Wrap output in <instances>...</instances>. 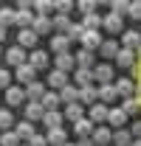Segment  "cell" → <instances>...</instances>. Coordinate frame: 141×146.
I'll list each match as a JSON object with an SVG mask.
<instances>
[{
	"instance_id": "6da1fadb",
	"label": "cell",
	"mask_w": 141,
	"mask_h": 146,
	"mask_svg": "<svg viewBox=\"0 0 141 146\" xmlns=\"http://www.w3.org/2000/svg\"><path fill=\"white\" fill-rule=\"evenodd\" d=\"M34 20H37V14L31 11V3H20L17 6V25L20 31H26V28H34Z\"/></svg>"
},
{
	"instance_id": "7a4b0ae2",
	"label": "cell",
	"mask_w": 141,
	"mask_h": 146,
	"mask_svg": "<svg viewBox=\"0 0 141 146\" xmlns=\"http://www.w3.org/2000/svg\"><path fill=\"white\" fill-rule=\"evenodd\" d=\"M9 65H14V70H17L20 65H26L28 62V56H26V48H20V45H11L9 51H6V56H3Z\"/></svg>"
},
{
	"instance_id": "3957f363",
	"label": "cell",
	"mask_w": 141,
	"mask_h": 146,
	"mask_svg": "<svg viewBox=\"0 0 141 146\" xmlns=\"http://www.w3.org/2000/svg\"><path fill=\"white\" fill-rule=\"evenodd\" d=\"M79 104L82 107H93L99 104V87L90 84V87H79Z\"/></svg>"
},
{
	"instance_id": "277c9868",
	"label": "cell",
	"mask_w": 141,
	"mask_h": 146,
	"mask_svg": "<svg viewBox=\"0 0 141 146\" xmlns=\"http://www.w3.org/2000/svg\"><path fill=\"white\" fill-rule=\"evenodd\" d=\"M26 98H28V96H26V90H23L20 84H11V87L6 90V104H9V107H20Z\"/></svg>"
},
{
	"instance_id": "5b68a950",
	"label": "cell",
	"mask_w": 141,
	"mask_h": 146,
	"mask_svg": "<svg viewBox=\"0 0 141 146\" xmlns=\"http://www.w3.org/2000/svg\"><path fill=\"white\" fill-rule=\"evenodd\" d=\"M102 28H105L107 34H119V31L124 28V17H119V14L110 11L107 17H102Z\"/></svg>"
},
{
	"instance_id": "8992f818",
	"label": "cell",
	"mask_w": 141,
	"mask_h": 146,
	"mask_svg": "<svg viewBox=\"0 0 141 146\" xmlns=\"http://www.w3.org/2000/svg\"><path fill=\"white\" fill-rule=\"evenodd\" d=\"M93 73H96V82H99V84H113V65H110V62L96 65Z\"/></svg>"
},
{
	"instance_id": "52a82bcc",
	"label": "cell",
	"mask_w": 141,
	"mask_h": 146,
	"mask_svg": "<svg viewBox=\"0 0 141 146\" xmlns=\"http://www.w3.org/2000/svg\"><path fill=\"white\" fill-rule=\"evenodd\" d=\"M119 51H122V45H119L116 39H105V42H102V48H99V54L105 56L107 62H116V56H119Z\"/></svg>"
},
{
	"instance_id": "ba28073f",
	"label": "cell",
	"mask_w": 141,
	"mask_h": 146,
	"mask_svg": "<svg viewBox=\"0 0 141 146\" xmlns=\"http://www.w3.org/2000/svg\"><path fill=\"white\" fill-rule=\"evenodd\" d=\"M42 118H45L42 101H28L26 104V121H42Z\"/></svg>"
},
{
	"instance_id": "9c48e42d",
	"label": "cell",
	"mask_w": 141,
	"mask_h": 146,
	"mask_svg": "<svg viewBox=\"0 0 141 146\" xmlns=\"http://www.w3.org/2000/svg\"><path fill=\"white\" fill-rule=\"evenodd\" d=\"M14 76H17V82H20V84H26V87H28L31 82H37V79H34V76H37V70L31 68V65H28V62H26V65H20L17 70H14Z\"/></svg>"
},
{
	"instance_id": "30bf717a",
	"label": "cell",
	"mask_w": 141,
	"mask_h": 146,
	"mask_svg": "<svg viewBox=\"0 0 141 146\" xmlns=\"http://www.w3.org/2000/svg\"><path fill=\"white\" fill-rule=\"evenodd\" d=\"M48 84H51L54 90H65V87L70 84V82H68V73H62V70L54 68V70L48 73Z\"/></svg>"
},
{
	"instance_id": "8fae6325",
	"label": "cell",
	"mask_w": 141,
	"mask_h": 146,
	"mask_svg": "<svg viewBox=\"0 0 141 146\" xmlns=\"http://www.w3.org/2000/svg\"><path fill=\"white\" fill-rule=\"evenodd\" d=\"M73 82H76V87H90V84L96 82V73H93V70H85V68H76Z\"/></svg>"
},
{
	"instance_id": "7c38bea8",
	"label": "cell",
	"mask_w": 141,
	"mask_h": 146,
	"mask_svg": "<svg viewBox=\"0 0 141 146\" xmlns=\"http://www.w3.org/2000/svg\"><path fill=\"white\" fill-rule=\"evenodd\" d=\"M102 34L99 31H85V36H82V48L85 51H96V48H102Z\"/></svg>"
},
{
	"instance_id": "4fadbf2b",
	"label": "cell",
	"mask_w": 141,
	"mask_h": 146,
	"mask_svg": "<svg viewBox=\"0 0 141 146\" xmlns=\"http://www.w3.org/2000/svg\"><path fill=\"white\" fill-rule=\"evenodd\" d=\"M116 90H119L122 98H133L136 90H138V84H136L133 79H119V82H116Z\"/></svg>"
},
{
	"instance_id": "5bb4252c",
	"label": "cell",
	"mask_w": 141,
	"mask_h": 146,
	"mask_svg": "<svg viewBox=\"0 0 141 146\" xmlns=\"http://www.w3.org/2000/svg\"><path fill=\"white\" fill-rule=\"evenodd\" d=\"M116 98H119L116 84H99V101H102V104H107V107H110Z\"/></svg>"
},
{
	"instance_id": "9a60e30c",
	"label": "cell",
	"mask_w": 141,
	"mask_h": 146,
	"mask_svg": "<svg viewBox=\"0 0 141 146\" xmlns=\"http://www.w3.org/2000/svg\"><path fill=\"white\" fill-rule=\"evenodd\" d=\"M59 101H62L65 107H70V104H79V87H76V84H68L65 90H59Z\"/></svg>"
},
{
	"instance_id": "2e32d148",
	"label": "cell",
	"mask_w": 141,
	"mask_h": 146,
	"mask_svg": "<svg viewBox=\"0 0 141 146\" xmlns=\"http://www.w3.org/2000/svg\"><path fill=\"white\" fill-rule=\"evenodd\" d=\"M124 121H127V112L122 107H110V115H107V124L113 129H124Z\"/></svg>"
},
{
	"instance_id": "e0dca14e",
	"label": "cell",
	"mask_w": 141,
	"mask_h": 146,
	"mask_svg": "<svg viewBox=\"0 0 141 146\" xmlns=\"http://www.w3.org/2000/svg\"><path fill=\"white\" fill-rule=\"evenodd\" d=\"M62 121H65V112H45V118H42V127L48 129H62Z\"/></svg>"
},
{
	"instance_id": "ac0fdd59",
	"label": "cell",
	"mask_w": 141,
	"mask_h": 146,
	"mask_svg": "<svg viewBox=\"0 0 141 146\" xmlns=\"http://www.w3.org/2000/svg\"><path fill=\"white\" fill-rule=\"evenodd\" d=\"M107 115H110V107L99 101V104H93V107H90V115H88V118L93 121V124H102V121H107Z\"/></svg>"
},
{
	"instance_id": "d6986e66",
	"label": "cell",
	"mask_w": 141,
	"mask_h": 146,
	"mask_svg": "<svg viewBox=\"0 0 141 146\" xmlns=\"http://www.w3.org/2000/svg\"><path fill=\"white\" fill-rule=\"evenodd\" d=\"M122 48L138 51V48H141V34H138V31H124V34H122Z\"/></svg>"
},
{
	"instance_id": "ffe728a7",
	"label": "cell",
	"mask_w": 141,
	"mask_h": 146,
	"mask_svg": "<svg viewBox=\"0 0 141 146\" xmlns=\"http://www.w3.org/2000/svg\"><path fill=\"white\" fill-rule=\"evenodd\" d=\"M116 62H119L122 68H136V65H138L136 51H130V48H122V51H119V56H116Z\"/></svg>"
},
{
	"instance_id": "44dd1931",
	"label": "cell",
	"mask_w": 141,
	"mask_h": 146,
	"mask_svg": "<svg viewBox=\"0 0 141 146\" xmlns=\"http://www.w3.org/2000/svg\"><path fill=\"white\" fill-rule=\"evenodd\" d=\"M54 65H56V70L70 73V70H73V65H76V56H70V54H59L56 59H54Z\"/></svg>"
},
{
	"instance_id": "7402d4cb",
	"label": "cell",
	"mask_w": 141,
	"mask_h": 146,
	"mask_svg": "<svg viewBox=\"0 0 141 146\" xmlns=\"http://www.w3.org/2000/svg\"><path fill=\"white\" fill-rule=\"evenodd\" d=\"M73 132H76L79 138H88V135L96 132V124H93L90 118H82V121H76V124H73Z\"/></svg>"
},
{
	"instance_id": "603a6c76",
	"label": "cell",
	"mask_w": 141,
	"mask_h": 146,
	"mask_svg": "<svg viewBox=\"0 0 141 146\" xmlns=\"http://www.w3.org/2000/svg\"><path fill=\"white\" fill-rule=\"evenodd\" d=\"M110 141H113V129L96 127V132H93V143H96V146H110Z\"/></svg>"
},
{
	"instance_id": "cb8c5ba5",
	"label": "cell",
	"mask_w": 141,
	"mask_h": 146,
	"mask_svg": "<svg viewBox=\"0 0 141 146\" xmlns=\"http://www.w3.org/2000/svg\"><path fill=\"white\" fill-rule=\"evenodd\" d=\"M28 65H31L34 70H45V68H48V54H45V51H34V54L28 56Z\"/></svg>"
},
{
	"instance_id": "d4e9b609",
	"label": "cell",
	"mask_w": 141,
	"mask_h": 146,
	"mask_svg": "<svg viewBox=\"0 0 141 146\" xmlns=\"http://www.w3.org/2000/svg\"><path fill=\"white\" fill-rule=\"evenodd\" d=\"M14 132H17V138H20V141H31V138L37 135V132H34V124H31V121H20L17 127H14Z\"/></svg>"
},
{
	"instance_id": "484cf974",
	"label": "cell",
	"mask_w": 141,
	"mask_h": 146,
	"mask_svg": "<svg viewBox=\"0 0 141 146\" xmlns=\"http://www.w3.org/2000/svg\"><path fill=\"white\" fill-rule=\"evenodd\" d=\"M17 39H20V42H17L20 48H34L40 36L34 34V28H26V31H20V34H17Z\"/></svg>"
},
{
	"instance_id": "4316f807",
	"label": "cell",
	"mask_w": 141,
	"mask_h": 146,
	"mask_svg": "<svg viewBox=\"0 0 141 146\" xmlns=\"http://www.w3.org/2000/svg\"><path fill=\"white\" fill-rule=\"evenodd\" d=\"M45 93H48V90H45V84H40V82H31V84L26 87V96H28L31 101H42Z\"/></svg>"
},
{
	"instance_id": "83f0119b",
	"label": "cell",
	"mask_w": 141,
	"mask_h": 146,
	"mask_svg": "<svg viewBox=\"0 0 141 146\" xmlns=\"http://www.w3.org/2000/svg\"><path fill=\"white\" fill-rule=\"evenodd\" d=\"M51 48H54V54H56V56H59V54H68V48H70V39H68L65 34H56V36L51 39Z\"/></svg>"
},
{
	"instance_id": "f1b7e54d",
	"label": "cell",
	"mask_w": 141,
	"mask_h": 146,
	"mask_svg": "<svg viewBox=\"0 0 141 146\" xmlns=\"http://www.w3.org/2000/svg\"><path fill=\"white\" fill-rule=\"evenodd\" d=\"M42 107H45V112H59V107H62V101H59V93H45V98H42Z\"/></svg>"
},
{
	"instance_id": "f546056e",
	"label": "cell",
	"mask_w": 141,
	"mask_h": 146,
	"mask_svg": "<svg viewBox=\"0 0 141 146\" xmlns=\"http://www.w3.org/2000/svg\"><path fill=\"white\" fill-rule=\"evenodd\" d=\"M51 20H54V28H56L59 34H65V36H68L70 25H73V23H70V17H68V14H54Z\"/></svg>"
},
{
	"instance_id": "4dcf8cb0",
	"label": "cell",
	"mask_w": 141,
	"mask_h": 146,
	"mask_svg": "<svg viewBox=\"0 0 141 146\" xmlns=\"http://www.w3.org/2000/svg\"><path fill=\"white\" fill-rule=\"evenodd\" d=\"M45 138H48L51 146H65V143H68V132H65V129H51Z\"/></svg>"
},
{
	"instance_id": "1f68e13d",
	"label": "cell",
	"mask_w": 141,
	"mask_h": 146,
	"mask_svg": "<svg viewBox=\"0 0 141 146\" xmlns=\"http://www.w3.org/2000/svg\"><path fill=\"white\" fill-rule=\"evenodd\" d=\"M113 143L116 146H130L133 143V132L130 129H113Z\"/></svg>"
},
{
	"instance_id": "d6a6232c",
	"label": "cell",
	"mask_w": 141,
	"mask_h": 146,
	"mask_svg": "<svg viewBox=\"0 0 141 146\" xmlns=\"http://www.w3.org/2000/svg\"><path fill=\"white\" fill-rule=\"evenodd\" d=\"M93 62H96V59H93V51H85V48H82V51L76 54V65L85 68V70H93Z\"/></svg>"
},
{
	"instance_id": "836d02e7",
	"label": "cell",
	"mask_w": 141,
	"mask_h": 146,
	"mask_svg": "<svg viewBox=\"0 0 141 146\" xmlns=\"http://www.w3.org/2000/svg\"><path fill=\"white\" fill-rule=\"evenodd\" d=\"M48 31H54V20L51 17H37L34 20V34H48Z\"/></svg>"
},
{
	"instance_id": "e575fe53",
	"label": "cell",
	"mask_w": 141,
	"mask_h": 146,
	"mask_svg": "<svg viewBox=\"0 0 141 146\" xmlns=\"http://www.w3.org/2000/svg\"><path fill=\"white\" fill-rule=\"evenodd\" d=\"M65 118L73 121V124L82 121V118H85V107H82V104H70V107H65Z\"/></svg>"
},
{
	"instance_id": "d590c367",
	"label": "cell",
	"mask_w": 141,
	"mask_h": 146,
	"mask_svg": "<svg viewBox=\"0 0 141 146\" xmlns=\"http://www.w3.org/2000/svg\"><path fill=\"white\" fill-rule=\"evenodd\" d=\"M31 9H34L37 17H48L54 11V3H48V0H37V3H31Z\"/></svg>"
},
{
	"instance_id": "8d00e7d4",
	"label": "cell",
	"mask_w": 141,
	"mask_h": 146,
	"mask_svg": "<svg viewBox=\"0 0 141 146\" xmlns=\"http://www.w3.org/2000/svg\"><path fill=\"white\" fill-rule=\"evenodd\" d=\"M82 28H85V31H99V28H102V17H99V14L82 17Z\"/></svg>"
},
{
	"instance_id": "74e56055",
	"label": "cell",
	"mask_w": 141,
	"mask_h": 146,
	"mask_svg": "<svg viewBox=\"0 0 141 146\" xmlns=\"http://www.w3.org/2000/svg\"><path fill=\"white\" fill-rule=\"evenodd\" d=\"M11 127H14L11 110H0V129H3V132H11Z\"/></svg>"
},
{
	"instance_id": "f35d334b",
	"label": "cell",
	"mask_w": 141,
	"mask_h": 146,
	"mask_svg": "<svg viewBox=\"0 0 141 146\" xmlns=\"http://www.w3.org/2000/svg\"><path fill=\"white\" fill-rule=\"evenodd\" d=\"M11 23H17V9H0V25L6 28Z\"/></svg>"
},
{
	"instance_id": "ab89813d",
	"label": "cell",
	"mask_w": 141,
	"mask_h": 146,
	"mask_svg": "<svg viewBox=\"0 0 141 146\" xmlns=\"http://www.w3.org/2000/svg\"><path fill=\"white\" fill-rule=\"evenodd\" d=\"M0 146H23V143H20L17 132L11 129V132H3V135H0Z\"/></svg>"
},
{
	"instance_id": "60d3db41",
	"label": "cell",
	"mask_w": 141,
	"mask_h": 146,
	"mask_svg": "<svg viewBox=\"0 0 141 146\" xmlns=\"http://www.w3.org/2000/svg\"><path fill=\"white\" fill-rule=\"evenodd\" d=\"M122 110H124V112H127V115H133V112H138V110H141V101H138V98H136V96H133V98H124Z\"/></svg>"
},
{
	"instance_id": "b9f144b4",
	"label": "cell",
	"mask_w": 141,
	"mask_h": 146,
	"mask_svg": "<svg viewBox=\"0 0 141 146\" xmlns=\"http://www.w3.org/2000/svg\"><path fill=\"white\" fill-rule=\"evenodd\" d=\"M82 36H85L82 23H73V25H70V31H68V39H70V42H73V39H79V42H82Z\"/></svg>"
},
{
	"instance_id": "7bdbcfd3",
	"label": "cell",
	"mask_w": 141,
	"mask_h": 146,
	"mask_svg": "<svg viewBox=\"0 0 141 146\" xmlns=\"http://www.w3.org/2000/svg\"><path fill=\"white\" fill-rule=\"evenodd\" d=\"M110 9H113V14H119V17L130 14V3H124V0H116V3H113Z\"/></svg>"
},
{
	"instance_id": "ee69618b",
	"label": "cell",
	"mask_w": 141,
	"mask_h": 146,
	"mask_svg": "<svg viewBox=\"0 0 141 146\" xmlns=\"http://www.w3.org/2000/svg\"><path fill=\"white\" fill-rule=\"evenodd\" d=\"M79 6V11L88 17V14H96V3H90V0H82V3H76Z\"/></svg>"
},
{
	"instance_id": "f6af8a7d",
	"label": "cell",
	"mask_w": 141,
	"mask_h": 146,
	"mask_svg": "<svg viewBox=\"0 0 141 146\" xmlns=\"http://www.w3.org/2000/svg\"><path fill=\"white\" fill-rule=\"evenodd\" d=\"M54 9H56V14H68L70 9H73V3H68V0H56Z\"/></svg>"
},
{
	"instance_id": "bcb514c9",
	"label": "cell",
	"mask_w": 141,
	"mask_h": 146,
	"mask_svg": "<svg viewBox=\"0 0 141 146\" xmlns=\"http://www.w3.org/2000/svg\"><path fill=\"white\" fill-rule=\"evenodd\" d=\"M3 87H6V90L11 87V73L6 70V68H0V90H3Z\"/></svg>"
},
{
	"instance_id": "7dc6e473",
	"label": "cell",
	"mask_w": 141,
	"mask_h": 146,
	"mask_svg": "<svg viewBox=\"0 0 141 146\" xmlns=\"http://www.w3.org/2000/svg\"><path fill=\"white\" fill-rule=\"evenodd\" d=\"M130 17H133V20H141V0L130 3Z\"/></svg>"
},
{
	"instance_id": "c3c4849f",
	"label": "cell",
	"mask_w": 141,
	"mask_h": 146,
	"mask_svg": "<svg viewBox=\"0 0 141 146\" xmlns=\"http://www.w3.org/2000/svg\"><path fill=\"white\" fill-rule=\"evenodd\" d=\"M28 146H51V143H48V138H42V135H34V138L28 141Z\"/></svg>"
},
{
	"instance_id": "681fc988",
	"label": "cell",
	"mask_w": 141,
	"mask_h": 146,
	"mask_svg": "<svg viewBox=\"0 0 141 146\" xmlns=\"http://www.w3.org/2000/svg\"><path fill=\"white\" fill-rule=\"evenodd\" d=\"M133 138H136V141H141V121H136V124H133Z\"/></svg>"
},
{
	"instance_id": "f907efd6",
	"label": "cell",
	"mask_w": 141,
	"mask_h": 146,
	"mask_svg": "<svg viewBox=\"0 0 141 146\" xmlns=\"http://www.w3.org/2000/svg\"><path fill=\"white\" fill-rule=\"evenodd\" d=\"M76 146H96V143H93V138H79V143H76Z\"/></svg>"
},
{
	"instance_id": "816d5d0a",
	"label": "cell",
	"mask_w": 141,
	"mask_h": 146,
	"mask_svg": "<svg viewBox=\"0 0 141 146\" xmlns=\"http://www.w3.org/2000/svg\"><path fill=\"white\" fill-rule=\"evenodd\" d=\"M3 39H6V28L0 25V42H3Z\"/></svg>"
},
{
	"instance_id": "f5cc1de1",
	"label": "cell",
	"mask_w": 141,
	"mask_h": 146,
	"mask_svg": "<svg viewBox=\"0 0 141 146\" xmlns=\"http://www.w3.org/2000/svg\"><path fill=\"white\" fill-rule=\"evenodd\" d=\"M130 146H141V141H133V143H130Z\"/></svg>"
},
{
	"instance_id": "db71d44e",
	"label": "cell",
	"mask_w": 141,
	"mask_h": 146,
	"mask_svg": "<svg viewBox=\"0 0 141 146\" xmlns=\"http://www.w3.org/2000/svg\"><path fill=\"white\" fill-rule=\"evenodd\" d=\"M3 56H6V54H3V48H0V59H3Z\"/></svg>"
},
{
	"instance_id": "11a10c76",
	"label": "cell",
	"mask_w": 141,
	"mask_h": 146,
	"mask_svg": "<svg viewBox=\"0 0 141 146\" xmlns=\"http://www.w3.org/2000/svg\"><path fill=\"white\" fill-rule=\"evenodd\" d=\"M65 146H76V143H65Z\"/></svg>"
},
{
	"instance_id": "9f6ffc18",
	"label": "cell",
	"mask_w": 141,
	"mask_h": 146,
	"mask_svg": "<svg viewBox=\"0 0 141 146\" xmlns=\"http://www.w3.org/2000/svg\"><path fill=\"white\" fill-rule=\"evenodd\" d=\"M23 146H28V143H23Z\"/></svg>"
}]
</instances>
